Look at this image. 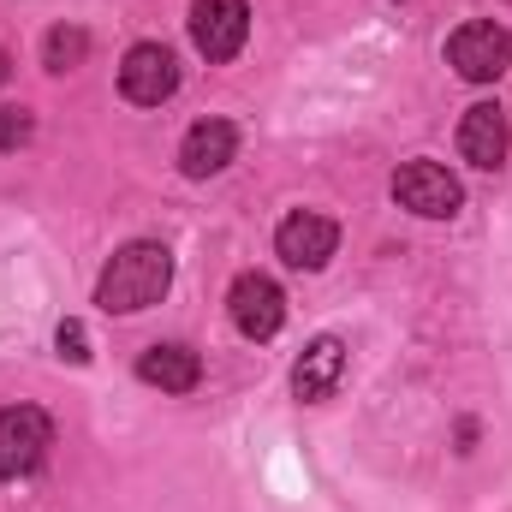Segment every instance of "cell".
I'll return each instance as SVG.
<instances>
[{
	"label": "cell",
	"mask_w": 512,
	"mask_h": 512,
	"mask_svg": "<svg viewBox=\"0 0 512 512\" xmlns=\"http://www.w3.org/2000/svg\"><path fill=\"white\" fill-rule=\"evenodd\" d=\"M447 66L465 78V84H495L501 72L512 66V36L507 24L495 18H471L447 36Z\"/></svg>",
	"instance_id": "obj_2"
},
{
	"label": "cell",
	"mask_w": 512,
	"mask_h": 512,
	"mask_svg": "<svg viewBox=\"0 0 512 512\" xmlns=\"http://www.w3.org/2000/svg\"><path fill=\"white\" fill-rule=\"evenodd\" d=\"M251 36V6L245 0H197L191 6V42L209 66H227Z\"/></svg>",
	"instance_id": "obj_5"
},
{
	"label": "cell",
	"mask_w": 512,
	"mask_h": 512,
	"mask_svg": "<svg viewBox=\"0 0 512 512\" xmlns=\"http://www.w3.org/2000/svg\"><path fill=\"white\" fill-rule=\"evenodd\" d=\"M393 203L423 215V221H453L459 203H465V185L441 167V161H405L393 173Z\"/></svg>",
	"instance_id": "obj_3"
},
{
	"label": "cell",
	"mask_w": 512,
	"mask_h": 512,
	"mask_svg": "<svg viewBox=\"0 0 512 512\" xmlns=\"http://www.w3.org/2000/svg\"><path fill=\"white\" fill-rule=\"evenodd\" d=\"M30 143V114L24 108H0V149H18Z\"/></svg>",
	"instance_id": "obj_15"
},
{
	"label": "cell",
	"mask_w": 512,
	"mask_h": 512,
	"mask_svg": "<svg viewBox=\"0 0 512 512\" xmlns=\"http://www.w3.org/2000/svg\"><path fill=\"white\" fill-rule=\"evenodd\" d=\"M459 155H465L471 167H483V173H495V167L507 161V114H501L495 102L465 108V120H459Z\"/></svg>",
	"instance_id": "obj_10"
},
{
	"label": "cell",
	"mask_w": 512,
	"mask_h": 512,
	"mask_svg": "<svg viewBox=\"0 0 512 512\" xmlns=\"http://www.w3.org/2000/svg\"><path fill=\"white\" fill-rule=\"evenodd\" d=\"M179 90V60L167 42H137L126 60H120V96L137 108H161L167 96Z\"/></svg>",
	"instance_id": "obj_6"
},
{
	"label": "cell",
	"mask_w": 512,
	"mask_h": 512,
	"mask_svg": "<svg viewBox=\"0 0 512 512\" xmlns=\"http://www.w3.org/2000/svg\"><path fill=\"white\" fill-rule=\"evenodd\" d=\"M340 376H346V340L340 334H316L304 346V358L292 364V393L298 399H328L340 387Z\"/></svg>",
	"instance_id": "obj_11"
},
{
	"label": "cell",
	"mask_w": 512,
	"mask_h": 512,
	"mask_svg": "<svg viewBox=\"0 0 512 512\" xmlns=\"http://www.w3.org/2000/svg\"><path fill=\"white\" fill-rule=\"evenodd\" d=\"M233 155H239L233 120H197L179 143V173L185 179H215L221 167H233Z\"/></svg>",
	"instance_id": "obj_9"
},
{
	"label": "cell",
	"mask_w": 512,
	"mask_h": 512,
	"mask_svg": "<svg viewBox=\"0 0 512 512\" xmlns=\"http://www.w3.org/2000/svg\"><path fill=\"white\" fill-rule=\"evenodd\" d=\"M167 286H173V251L155 245V239H137V245H126V251H114V262L102 268L96 304H102L108 316H137V310L161 304Z\"/></svg>",
	"instance_id": "obj_1"
},
{
	"label": "cell",
	"mask_w": 512,
	"mask_h": 512,
	"mask_svg": "<svg viewBox=\"0 0 512 512\" xmlns=\"http://www.w3.org/2000/svg\"><path fill=\"white\" fill-rule=\"evenodd\" d=\"M227 310H233V328L245 340H274L286 328V292L268 274H239L227 292Z\"/></svg>",
	"instance_id": "obj_7"
},
{
	"label": "cell",
	"mask_w": 512,
	"mask_h": 512,
	"mask_svg": "<svg viewBox=\"0 0 512 512\" xmlns=\"http://www.w3.org/2000/svg\"><path fill=\"white\" fill-rule=\"evenodd\" d=\"M54 447V423L36 405H6L0 411V477H30Z\"/></svg>",
	"instance_id": "obj_4"
},
{
	"label": "cell",
	"mask_w": 512,
	"mask_h": 512,
	"mask_svg": "<svg viewBox=\"0 0 512 512\" xmlns=\"http://www.w3.org/2000/svg\"><path fill=\"white\" fill-rule=\"evenodd\" d=\"M274 251H280L286 268H328V256L340 251V227H334L328 215L298 209V215H286V221L274 227Z\"/></svg>",
	"instance_id": "obj_8"
},
{
	"label": "cell",
	"mask_w": 512,
	"mask_h": 512,
	"mask_svg": "<svg viewBox=\"0 0 512 512\" xmlns=\"http://www.w3.org/2000/svg\"><path fill=\"white\" fill-rule=\"evenodd\" d=\"M137 382L161 387V393H191V387L203 382V358L191 346H149L137 358Z\"/></svg>",
	"instance_id": "obj_12"
},
{
	"label": "cell",
	"mask_w": 512,
	"mask_h": 512,
	"mask_svg": "<svg viewBox=\"0 0 512 512\" xmlns=\"http://www.w3.org/2000/svg\"><path fill=\"white\" fill-rule=\"evenodd\" d=\"M6 72H12V66H6V54H0V78H6Z\"/></svg>",
	"instance_id": "obj_16"
},
{
	"label": "cell",
	"mask_w": 512,
	"mask_h": 512,
	"mask_svg": "<svg viewBox=\"0 0 512 512\" xmlns=\"http://www.w3.org/2000/svg\"><path fill=\"white\" fill-rule=\"evenodd\" d=\"M84 54H90V36L78 24H54L42 36V66L48 72H72V66H84Z\"/></svg>",
	"instance_id": "obj_13"
},
{
	"label": "cell",
	"mask_w": 512,
	"mask_h": 512,
	"mask_svg": "<svg viewBox=\"0 0 512 512\" xmlns=\"http://www.w3.org/2000/svg\"><path fill=\"white\" fill-rule=\"evenodd\" d=\"M54 346H60V358H66V364H90V334H84V322H60Z\"/></svg>",
	"instance_id": "obj_14"
}]
</instances>
